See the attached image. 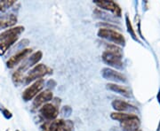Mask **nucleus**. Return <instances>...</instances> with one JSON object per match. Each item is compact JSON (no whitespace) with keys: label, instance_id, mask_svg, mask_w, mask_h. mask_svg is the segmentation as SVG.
Segmentation results:
<instances>
[{"label":"nucleus","instance_id":"nucleus-2","mask_svg":"<svg viewBox=\"0 0 160 131\" xmlns=\"http://www.w3.org/2000/svg\"><path fill=\"white\" fill-rule=\"evenodd\" d=\"M102 58L103 62L112 68H121L123 67V51L118 45L109 44H106Z\"/></svg>","mask_w":160,"mask_h":131},{"label":"nucleus","instance_id":"nucleus-23","mask_svg":"<svg viewBox=\"0 0 160 131\" xmlns=\"http://www.w3.org/2000/svg\"><path fill=\"white\" fill-rule=\"evenodd\" d=\"M158 103L160 104V90L159 91H158Z\"/></svg>","mask_w":160,"mask_h":131},{"label":"nucleus","instance_id":"nucleus-9","mask_svg":"<svg viewBox=\"0 0 160 131\" xmlns=\"http://www.w3.org/2000/svg\"><path fill=\"white\" fill-rule=\"evenodd\" d=\"M39 114L46 120H56L59 114V108L54 104L47 103L39 109Z\"/></svg>","mask_w":160,"mask_h":131},{"label":"nucleus","instance_id":"nucleus-21","mask_svg":"<svg viewBox=\"0 0 160 131\" xmlns=\"http://www.w3.org/2000/svg\"><path fill=\"white\" fill-rule=\"evenodd\" d=\"M126 28H127V31H128V33L131 35L133 39L137 40L136 33H135L134 29H132V25L131 21H130V19H129V17H128V15H127V14L126 15Z\"/></svg>","mask_w":160,"mask_h":131},{"label":"nucleus","instance_id":"nucleus-19","mask_svg":"<svg viewBox=\"0 0 160 131\" xmlns=\"http://www.w3.org/2000/svg\"><path fill=\"white\" fill-rule=\"evenodd\" d=\"M15 4L14 0H0V12H5Z\"/></svg>","mask_w":160,"mask_h":131},{"label":"nucleus","instance_id":"nucleus-10","mask_svg":"<svg viewBox=\"0 0 160 131\" xmlns=\"http://www.w3.org/2000/svg\"><path fill=\"white\" fill-rule=\"evenodd\" d=\"M52 98H53V94L50 90H46V91H41L33 100L32 109L37 110V109L41 108L44 105H46L49 101H51Z\"/></svg>","mask_w":160,"mask_h":131},{"label":"nucleus","instance_id":"nucleus-15","mask_svg":"<svg viewBox=\"0 0 160 131\" xmlns=\"http://www.w3.org/2000/svg\"><path fill=\"white\" fill-rule=\"evenodd\" d=\"M63 123V120H46L40 126V131H58Z\"/></svg>","mask_w":160,"mask_h":131},{"label":"nucleus","instance_id":"nucleus-5","mask_svg":"<svg viewBox=\"0 0 160 131\" xmlns=\"http://www.w3.org/2000/svg\"><path fill=\"white\" fill-rule=\"evenodd\" d=\"M44 86H45V81H44V79H39V80L34 82L31 85L29 86L22 92L23 100L26 101V102L32 100L33 98H35L41 92V91L44 88Z\"/></svg>","mask_w":160,"mask_h":131},{"label":"nucleus","instance_id":"nucleus-7","mask_svg":"<svg viewBox=\"0 0 160 131\" xmlns=\"http://www.w3.org/2000/svg\"><path fill=\"white\" fill-rule=\"evenodd\" d=\"M32 53V49H22V51L17 52L16 54L12 55L7 61H6V67L8 68H13L14 67H16L20 63L25 60L27 58L30 56V54Z\"/></svg>","mask_w":160,"mask_h":131},{"label":"nucleus","instance_id":"nucleus-20","mask_svg":"<svg viewBox=\"0 0 160 131\" xmlns=\"http://www.w3.org/2000/svg\"><path fill=\"white\" fill-rule=\"evenodd\" d=\"M74 124L71 120H63V123L60 127L58 131H72Z\"/></svg>","mask_w":160,"mask_h":131},{"label":"nucleus","instance_id":"nucleus-17","mask_svg":"<svg viewBox=\"0 0 160 131\" xmlns=\"http://www.w3.org/2000/svg\"><path fill=\"white\" fill-rule=\"evenodd\" d=\"M24 79H25V77H24L23 72H22V71L19 70V69H17V70L12 74V81L13 84L15 86L22 84L23 82V81H24Z\"/></svg>","mask_w":160,"mask_h":131},{"label":"nucleus","instance_id":"nucleus-25","mask_svg":"<svg viewBox=\"0 0 160 131\" xmlns=\"http://www.w3.org/2000/svg\"><path fill=\"white\" fill-rule=\"evenodd\" d=\"M136 131H142V130H141V129H138V130H136Z\"/></svg>","mask_w":160,"mask_h":131},{"label":"nucleus","instance_id":"nucleus-16","mask_svg":"<svg viewBox=\"0 0 160 131\" xmlns=\"http://www.w3.org/2000/svg\"><path fill=\"white\" fill-rule=\"evenodd\" d=\"M107 89L109 90V91H114L116 93H118V94L124 96V97H129L130 95H131L128 88H126V86L117 84V83H109V84H107Z\"/></svg>","mask_w":160,"mask_h":131},{"label":"nucleus","instance_id":"nucleus-14","mask_svg":"<svg viewBox=\"0 0 160 131\" xmlns=\"http://www.w3.org/2000/svg\"><path fill=\"white\" fill-rule=\"evenodd\" d=\"M111 105L114 110H116L117 112H119V113H125L127 111H131V110H136V108L132 105L131 104L126 102V101H123V100H120V99H115L111 103Z\"/></svg>","mask_w":160,"mask_h":131},{"label":"nucleus","instance_id":"nucleus-12","mask_svg":"<svg viewBox=\"0 0 160 131\" xmlns=\"http://www.w3.org/2000/svg\"><path fill=\"white\" fill-rule=\"evenodd\" d=\"M42 58H43V52L41 51H36V52H34L32 55H30L29 57V58H28L25 62L23 63L22 66H21L18 69L21 70L22 72H24L25 70L29 69V68L38 65V62L42 59Z\"/></svg>","mask_w":160,"mask_h":131},{"label":"nucleus","instance_id":"nucleus-22","mask_svg":"<svg viewBox=\"0 0 160 131\" xmlns=\"http://www.w3.org/2000/svg\"><path fill=\"white\" fill-rule=\"evenodd\" d=\"M2 113H3V115L5 116V118L6 119H11L12 117V113L9 111V110H7V109H3L2 110Z\"/></svg>","mask_w":160,"mask_h":131},{"label":"nucleus","instance_id":"nucleus-3","mask_svg":"<svg viewBox=\"0 0 160 131\" xmlns=\"http://www.w3.org/2000/svg\"><path fill=\"white\" fill-rule=\"evenodd\" d=\"M52 74V69L51 68H49L45 64H38L28 73L24 81L26 84H29L31 82H36L42 79L47 74Z\"/></svg>","mask_w":160,"mask_h":131},{"label":"nucleus","instance_id":"nucleus-26","mask_svg":"<svg viewBox=\"0 0 160 131\" xmlns=\"http://www.w3.org/2000/svg\"><path fill=\"white\" fill-rule=\"evenodd\" d=\"M16 131H20V130H16Z\"/></svg>","mask_w":160,"mask_h":131},{"label":"nucleus","instance_id":"nucleus-8","mask_svg":"<svg viewBox=\"0 0 160 131\" xmlns=\"http://www.w3.org/2000/svg\"><path fill=\"white\" fill-rule=\"evenodd\" d=\"M102 76L105 80L114 82H126L127 79L125 74H123L120 72H118L114 69L104 68L101 71Z\"/></svg>","mask_w":160,"mask_h":131},{"label":"nucleus","instance_id":"nucleus-24","mask_svg":"<svg viewBox=\"0 0 160 131\" xmlns=\"http://www.w3.org/2000/svg\"><path fill=\"white\" fill-rule=\"evenodd\" d=\"M158 131H160V123L159 125H158Z\"/></svg>","mask_w":160,"mask_h":131},{"label":"nucleus","instance_id":"nucleus-13","mask_svg":"<svg viewBox=\"0 0 160 131\" xmlns=\"http://www.w3.org/2000/svg\"><path fill=\"white\" fill-rule=\"evenodd\" d=\"M18 21V18L15 14H6L0 16V30L6 29H11Z\"/></svg>","mask_w":160,"mask_h":131},{"label":"nucleus","instance_id":"nucleus-18","mask_svg":"<svg viewBox=\"0 0 160 131\" xmlns=\"http://www.w3.org/2000/svg\"><path fill=\"white\" fill-rule=\"evenodd\" d=\"M133 115V114H127V113H119V112H113L110 114L111 119H113L115 120H118V121H123L126 120L127 119H129L130 117H132Z\"/></svg>","mask_w":160,"mask_h":131},{"label":"nucleus","instance_id":"nucleus-4","mask_svg":"<svg viewBox=\"0 0 160 131\" xmlns=\"http://www.w3.org/2000/svg\"><path fill=\"white\" fill-rule=\"evenodd\" d=\"M98 36L106 39V40L110 41L112 43H114L116 45H125L126 44V38L119 32L113 30L111 29H108V28H102L99 29L98 31Z\"/></svg>","mask_w":160,"mask_h":131},{"label":"nucleus","instance_id":"nucleus-1","mask_svg":"<svg viewBox=\"0 0 160 131\" xmlns=\"http://www.w3.org/2000/svg\"><path fill=\"white\" fill-rule=\"evenodd\" d=\"M24 29L23 26H16L0 33V56H3L7 50L17 42Z\"/></svg>","mask_w":160,"mask_h":131},{"label":"nucleus","instance_id":"nucleus-6","mask_svg":"<svg viewBox=\"0 0 160 131\" xmlns=\"http://www.w3.org/2000/svg\"><path fill=\"white\" fill-rule=\"evenodd\" d=\"M93 3L101 9H103L105 11L111 12L113 13V15L117 16V17H120L122 14V10H121L120 6L115 1H112V0H95V1H93Z\"/></svg>","mask_w":160,"mask_h":131},{"label":"nucleus","instance_id":"nucleus-11","mask_svg":"<svg viewBox=\"0 0 160 131\" xmlns=\"http://www.w3.org/2000/svg\"><path fill=\"white\" fill-rule=\"evenodd\" d=\"M141 121L137 115L133 114L132 117L120 122V127L123 131H136L140 129Z\"/></svg>","mask_w":160,"mask_h":131}]
</instances>
